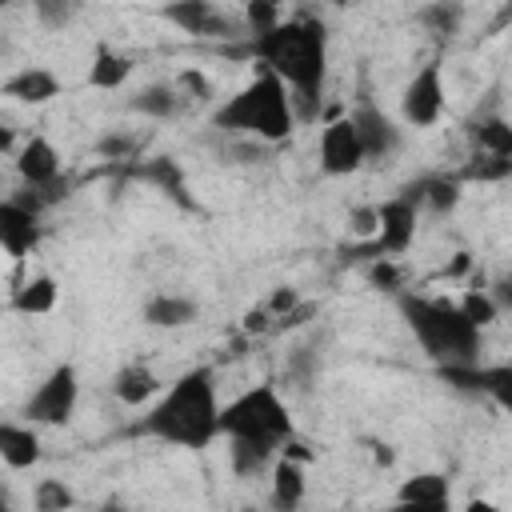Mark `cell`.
Here are the masks:
<instances>
[{
	"instance_id": "obj_26",
	"label": "cell",
	"mask_w": 512,
	"mask_h": 512,
	"mask_svg": "<svg viewBox=\"0 0 512 512\" xmlns=\"http://www.w3.org/2000/svg\"><path fill=\"white\" fill-rule=\"evenodd\" d=\"M12 308L24 316H44L56 308V280L52 276H32L12 292Z\"/></svg>"
},
{
	"instance_id": "obj_38",
	"label": "cell",
	"mask_w": 512,
	"mask_h": 512,
	"mask_svg": "<svg viewBox=\"0 0 512 512\" xmlns=\"http://www.w3.org/2000/svg\"><path fill=\"white\" fill-rule=\"evenodd\" d=\"M348 224H352V232H356L360 240H368V236H376V228H380V212H376V208H356V212L348 216Z\"/></svg>"
},
{
	"instance_id": "obj_14",
	"label": "cell",
	"mask_w": 512,
	"mask_h": 512,
	"mask_svg": "<svg viewBox=\"0 0 512 512\" xmlns=\"http://www.w3.org/2000/svg\"><path fill=\"white\" fill-rule=\"evenodd\" d=\"M12 160H16V172L28 188H44V184L60 180V156H56L52 140H44V136H28Z\"/></svg>"
},
{
	"instance_id": "obj_16",
	"label": "cell",
	"mask_w": 512,
	"mask_h": 512,
	"mask_svg": "<svg viewBox=\"0 0 512 512\" xmlns=\"http://www.w3.org/2000/svg\"><path fill=\"white\" fill-rule=\"evenodd\" d=\"M304 492H308V480H304V460L296 456H276L272 464V504L280 512H292L304 504Z\"/></svg>"
},
{
	"instance_id": "obj_23",
	"label": "cell",
	"mask_w": 512,
	"mask_h": 512,
	"mask_svg": "<svg viewBox=\"0 0 512 512\" xmlns=\"http://www.w3.org/2000/svg\"><path fill=\"white\" fill-rule=\"evenodd\" d=\"M180 100H184V92L176 84H144L128 100V108L140 112V116H148V120H172L180 112Z\"/></svg>"
},
{
	"instance_id": "obj_29",
	"label": "cell",
	"mask_w": 512,
	"mask_h": 512,
	"mask_svg": "<svg viewBox=\"0 0 512 512\" xmlns=\"http://www.w3.org/2000/svg\"><path fill=\"white\" fill-rule=\"evenodd\" d=\"M512 172V160L508 156H496V152H472V160L456 172L460 180H504Z\"/></svg>"
},
{
	"instance_id": "obj_17",
	"label": "cell",
	"mask_w": 512,
	"mask_h": 512,
	"mask_svg": "<svg viewBox=\"0 0 512 512\" xmlns=\"http://www.w3.org/2000/svg\"><path fill=\"white\" fill-rule=\"evenodd\" d=\"M0 460L16 472L32 468L40 460V436L36 424H0Z\"/></svg>"
},
{
	"instance_id": "obj_7",
	"label": "cell",
	"mask_w": 512,
	"mask_h": 512,
	"mask_svg": "<svg viewBox=\"0 0 512 512\" xmlns=\"http://www.w3.org/2000/svg\"><path fill=\"white\" fill-rule=\"evenodd\" d=\"M76 404H80V376H76L72 364H56V368L36 384V392L24 400V412H20V416H24L28 424L60 428V424L72 420Z\"/></svg>"
},
{
	"instance_id": "obj_37",
	"label": "cell",
	"mask_w": 512,
	"mask_h": 512,
	"mask_svg": "<svg viewBox=\"0 0 512 512\" xmlns=\"http://www.w3.org/2000/svg\"><path fill=\"white\" fill-rule=\"evenodd\" d=\"M176 88H180L184 96H192V100H208V96H212V84H208V80H204V72H196V68L180 72Z\"/></svg>"
},
{
	"instance_id": "obj_40",
	"label": "cell",
	"mask_w": 512,
	"mask_h": 512,
	"mask_svg": "<svg viewBox=\"0 0 512 512\" xmlns=\"http://www.w3.org/2000/svg\"><path fill=\"white\" fill-rule=\"evenodd\" d=\"M492 296H496V304H500V308H508V312H512V272H508V276H500V280L492 284Z\"/></svg>"
},
{
	"instance_id": "obj_10",
	"label": "cell",
	"mask_w": 512,
	"mask_h": 512,
	"mask_svg": "<svg viewBox=\"0 0 512 512\" xmlns=\"http://www.w3.org/2000/svg\"><path fill=\"white\" fill-rule=\"evenodd\" d=\"M400 112L412 128H432L444 116V64L440 60H428L424 68H416V76L404 84Z\"/></svg>"
},
{
	"instance_id": "obj_33",
	"label": "cell",
	"mask_w": 512,
	"mask_h": 512,
	"mask_svg": "<svg viewBox=\"0 0 512 512\" xmlns=\"http://www.w3.org/2000/svg\"><path fill=\"white\" fill-rule=\"evenodd\" d=\"M280 24V12H276V0H248L244 4V28L248 36H264Z\"/></svg>"
},
{
	"instance_id": "obj_28",
	"label": "cell",
	"mask_w": 512,
	"mask_h": 512,
	"mask_svg": "<svg viewBox=\"0 0 512 512\" xmlns=\"http://www.w3.org/2000/svg\"><path fill=\"white\" fill-rule=\"evenodd\" d=\"M140 176H148V180H156L160 184V192H168L172 200H180L184 208L192 204L188 196H184V176H180V168H176V160L172 156H160V160H148L144 168H140Z\"/></svg>"
},
{
	"instance_id": "obj_12",
	"label": "cell",
	"mask_w": 512,
	"mask_h": 512,
	"mask_svg": "<svg viewBox=\"0 0 512 512\" xmlns=\"http://www.w3.org/2000/svg\"><path fill=\"white\" fill-rule=\"evenodd\" d=\"M348 116H352V124H356V132H360V144H364L368 164L392 160V152L400 148V128L392 124V116H388V112H380L372 100H360Z\"/></svg>"
},
{
	"instance_id": "obj_13",
	"label": "cell",
	"mask_w": 512,
	"mask_h": 512,
	"mask_svg": "<svg viewBox=\"0 0 512 512\" xmlns=\"http://www.w3.org/2000/svg\"><path fill=\"white\" fill-rule=\"evenodd\" d=\"M40 244V208H28L24 200L8 196L0 204V248L12 260H24Z\"/></svg>"
},
{
	"instance_id": "obj_8",
	"label": "cell",
	"mask_w": 512,
	"mask_h": 512,
	"mask_svg": "<svg viewBox=\"0 0 512 512\" xmlns=\"http://www.w3.org/2000/svg\"><path fill=\"white\" fill-rule=\"evenodd\" d=\"M440 380L456 392L468 396H488L496 408L512 416V364H480V360H460V364H436Z\"/></svg>"
},
{
	"instance_id": "obj_6",
	"label": "cell",
	"mask_w": 512,
	"mask_h": 512,
	"mask_svg": "<svg viewBox=\"0 0 512 512\" xmlns=\"http://www.w3.org/2000/svg\"><path fill=\"white\" fill-rule=\"evenodd\" d=\"M376 212H380L376 236H368L364 244H352L348 248V260H384V256H400V252L412 248L420 208L408 196H392V200L376 204Z\"/></svg>"
},
{
	"instance_id": "obj_42",
	"label": "cell",
	"mask_w": 512,
	"mask_h": 512,
	"mask_svg": "<svg viewBox=\"0 0 512 512\" xmlns=\"http://www.w3.org/2000/svg\"><path fill=\"white\" fill-rule=\"evenodd\" d=\"M460 272H468V252H456V260L448 268V276H460Z\"/></svg>"
},
{
	"instance_id": "obj_34",
	"label": "cell",
	"mask_w": 512,
	"mask_h": 512,
	"mask_svg": "<svg viewBox=\"0 0 512 512\" xmlns=\"http://www.w3.org/2000/svg\"><path fill=\"white\" fill-rule=\"evenodd\" d=\"M32 12L44 28H68L76 16V0H32Z\"/></svg>"
},
{
	"instance_id": "obj_5",
	"label": "cell",
	"mask_w": 512,
	"mask_h": 512,
	"mask_svg": "<svg viewBox=\"0 0 512 512\" xmlns=\"http://www.w3.org/2000/svg\"><path fill=\"white\" fill-rule=\"evenodd\" d=\"M220 436H252L284 448L296 436V428L276 384H256L220 408Z\"/></svg>"
},
{
	"instance_id": "obj_31",
	"label": "cell",
	"mask_w": 512,
	"mask_h": 512,
	"mask_svg": "<svg viewBox=\"0 0 512 512\" xmlns=\"http://www.w3.org/2000/svg\"><path fill=\"white\" fill-rule=\"evenodd\" d=\"M32 504H36V512H64V508L76 504V496L64 480H40L36 492H32Z\"/></svg>"
},
{
	"instance_id": "obj_11",
	"label": "cell",
	"mask_w": 512,
	"mask_h": 512,
	"mask_svg": "<svg viewBox=\"0 0 512 512\" xmlns=\"http://www.w3.org/2000/svg\"><path fill=\"white\" fill-rule=\"evenodd\" d=\"M364 164H368V156H364V144H360V132H356L352 116L328 120L324 132H320V168L328 176H352Z\"/></svg>"
},
{
	"instance_id": "obj_15",
	"label": "cell",
	"mask_w": 512,
	"mask_h": 512,
	"mask_svg": "<svg viewBox=\"0 0 512 512\" xmlns=\"http://www.w3.org/2000/svg\"><path fill=\"white\" fill-rule=\"evenodd\" d=\"M460 184H464L460 176H424L416 184H404L400 196H408L416 208H428V212L444 216L460 204Z\"/></svg>"
},
{
	"instance_id": "obj_18",
	"label": "cell",
	"mask_w": 512,
	"mask_h": 512,
	"mask_svg": "<svg viewBox=\"0 0 512 512\" xmlns=\"http://www.w3.org/2000/svg\"><path fill=\"white\" fill-rule=\"evenodd\" d=\"M4 96L20 104H48L52 96H60V80L48 68H20L16 76L4 80Z\"/></svg>"
},
{
	"instance_id": "obj_25",
	"label": "cell",
	"mask_w": 512,
	"mask_h": 512,
	"mask_svg": "<svg viewBox=\"0 0 512 512\" xmlns=\"http://www.w3.org/2000/svg\"><path fill=\"white\" fill-rule=\"evenodd\" d=\"M468 140L476 152H496L512 160V120L504 116H480L468 124Z\"/></svg>"
},
{
	"instance_id": "obj_19",
	"label": "cell",
	"mask_w": 512,
	"mask_h": 512,
	"mask_svg": "<svg viewBox=\"0 0 512 512\" xmlns=\"http://www.w3.org/2000/svg\"><path fill=\"white\" fill-rule=\"evenodd\" d=\"M156 392H160V376H156L148 364H140V360L124 364V368L112 376V396H116L120 404H128V408L152 400Z\"/></svg>"
},
{
	"instance_id": "obj_21",
	"label": "cell",
	"mask_w": 512,
	"mask_h": 512,
	"mask_svg": "<svg viewBox=\"0 0 512 512\" xmlns=\"http://www.w3.org/2000/svg\"><path fill=\"white\" fill-rule=\"evenodd\" d=\"M232 448H228V460H232V472L236 476H260L268 464H276V452L280 444H268V440H252V436H228Z\"/></svg>"
},
{
	"instance_id": "obj_22",
	"label": "cell",
	"mask_w": 512,
	"mask_h": 512,
	"mask_svg": "<svg viewBox=\"0 0 512 512\" xmlns=\"http://www.w3.org/2000/svg\"><path fill=\"white\" fill-rule=\"evenodd\" d=\"M448 496H452V488H448V476H440V472H416L396 488V500L416 504V508H444Z\"/></svg>"
},
{
	"instance_id": "obj_27",
	"label": "cell",
	"mask_w": 512,
	"mask_h": 512,
	"mask_svg": "<svg viewBox=\"0 0 512 512\" xmlns=\"http://www.w3.org/2000/svg\"><path fill=\"white\" fill-rule=\"evenodd\" d=\"M416 20H420L428 32L452 40V36L460 32V24H464V4H460V0H428V4L416 12Z\"/></svg>"
},
{
	"instance_id": "obj_36",
	"label": "cell",
	"mask_w": 512,
	"mask_h": 512,
	"mask_svg": "<svg viewBox=\"0 0 512 512\" xmlns=\"http://www.w3.org/2000/svg\"><path fill=\"white\" fill-rule=\"evenodd\" d=\"M132 148H136V140H132L128 132H116V136L96 140V152H100V156H108V160H128V156H132Z\"/></svg>"
},
{
	"instance_id": "obj_43",
	"label": "cell",
	"mask_w": 512,
	"mask_h": 512,
	"mask_svg": "<svg viewBox=\"0 0 512 512\" xmlns=\"http://www.w3.org/2000/svg\"><path fill=\"white\" fill-rule=\"evenodd\" d=\"M332 4H340V8H344V4H352V0H332Z\"/></svg>"
},
{
	"instance_id": "obj_30",
	"label": "cell",
	"mask_w": 512,
	"mask_h": 512,
	"mask_svg": "<svg viewBox=\"0 0 512 512\" xmlns=\"http://www.w3.org/2000/svg\"><path fill=\"white\" fill-rule=\"evenodd\" d=\"M316 372H320V356H316V348H296V352H288V360H284V376H288L296 388H312Z\"/></svg>"
},
{
	"instance_id": "obj_4",
	"label": "cell",
	"mask_w": 512,
	"mask_h": 512,
	"mask_svg": "<svg viewBox=\"0 0 512 512\" xmlns=\"http://www.w3.org/2000/svg\"><path fill=\"white\" fill-rule=\"evenodd\" d=\"M396 308L408 324V332L420 340V348L436 364H460V360H480V328L464 316L460 304L452 300H432L416 292H396Z\"/></svg>"
},
{
	"instance_id": "obj_20",
	"label": "cell",
	"mask_w": 512,
	"mask_h": 512,
	"mask_svg": "<svg viewBox=\"0 0 512 512\" xmlns=\"http://www.w3.org/2000/svg\"><path fill=\"white\" fill-rule=\"evenodd\" d=\"M196 316H200V304L188 296H176V292H156L144 304V324H152V328H184Z\"/></svg>"
},
{
	"instance_id": "obj_41",
	"label": "cell",
	"mask_w": 512,
	"mask_h": 512,
	"mask_svg": "<svg viewBox=\"0 0 512 512\" xmlns=\"http://www.w3.org/2000/svg\"><path fill=\"white\" fill-rule=\"evenodd\" d=\"M268 316H272V308L264 304V308H256V312L244 316V328H248V332H264V328H268Z\"/></svg>"
},
{
	"instance_id": "obj_39",
	"label": "cell",
	"mask_w": 512,
	"mask_h": 512,
	"mask_svg": "<svg viewBox=\"0 0 512 512\" xmlns=\"http://www.w3.org/2000/svg\"><path fill=\"white\" fill-rule=\"evenodd\" d=\"M296 304H300V296H296L292 288H276V292H272V300H268L272 316H288V312H292Z\"/></svg>"
},
{
	"instance_id": "obj_24",
	"label": "cell",
	"mask_w": 512,
	"mask_h": 512,
	"mask_svg": "<svg viewBox=\"0 0 512 512\" xmlns=\"http://www.w3.org/2000/svg\"><path fill=\"white\" fill-rule=\"evenodd\" d=\"M128 72H132V60H128L124 52H116V48H108V44H96L92 68H88V84H92V88L112 92V88H120V84L128 80Z\"/></svg>"
},
{
	"instance_id": "obj_9",
	"label": "cell",
	"mask_w": 512,
	"mask_h": 512,
	"mask_svg": "<svg viewBox=\"0 0 512 512\" xmlns=\"http://www.w3.org/2000/svg\"><path fill=\"white\" fill-rule=\"evenodd\" d=\"M160 16L168 24H176L180 32L196 36V40H232V36H248L244 20L220 12L212 0H164Z\"/></svg>"
},
{
	"instance_id": "obj_32",
	"label": "cell",
	"mask_w": 512,
	"mask_h": 512,
	"mask_svg": "<svg viewBox=\"0 0 512 512\" xmlns=\"http://www.w3.org/2000/svg\"><path fill=\"white\" fill-rule=\"evenodd\" d=\"M460 308H464V316H468L476 328H488V324L500 316V304H496V296H492V292H480V288H472V292L460 300Z\"/></svg>"
},
{
	"instance_id": "obj_1",
	"label": "cell",
	"mask_w": 512,
	"mask_h": 512,
	"mask_svg": "<svg viewBox=\"0 0 512 512\" xmlns=\"http://www.w3.org/2000/svg\"><path fill=\"white\" fill-rule=\"evenodd\" d=\"M228 56H252L268 72H276L292 88V104L304 120H316L324 72H328V32L316 16L280 20L264 36H248V44L228 48Z\"/></svg>"
},
{
	"instance_id": "obj_2",
	"label": "cell",
	"mask_w": 512,
	"mask_h": 512,
	"mask_svg": "<svg viewBox=\"0 0 512 512\" xmlns=\"http://www.w3.org/2000/svg\"><path fill=\"white\" fill-rule=\"evenodd\" d=\"M148 436L180 444V448H208L220 436V400H216V372L212 368H188L168 384V392L148 408L144 424Z\"/></svg>"
},
{
	"instance_id": "obj_3",
	"label": "cell",
	"mask_w": 512,
	"mask_h": 512,
	"mask_svg": "<svg viewBox=\"0 0 512 512\" xmlns=\"http://www.w3.org/2000/svg\"><path fill=\"white\" fill-rule=\"evenodd\" d=\"M288 92L292 88L276 72L260 68L236 96H228L212 112V128H220L228 136H256V140L280 144L296 128V104Z\"/></svg>"
},
{
	"instance_id": "obj_35",
	"label": "cell",
	"mask_w": 512,
	"mask_h": 512,
	"mask_svg": "<svg viewBox=\"0 0 512 512\" xmlns=\"http://www.w3.org/2000/svg\"><path fill=\"white\" fill-rule=\"evenodd\" d=\"M368 280H372V288H380V292H400V268L392 264V256L368 260Z\"/></svg>"
}]
</instances>
